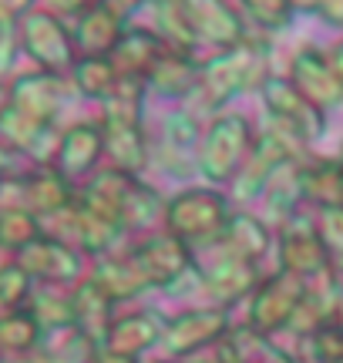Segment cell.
Masks as SVG:
<instances>
[{"label":"cell","instance_id":"9","mask_svg":"<svg viewBox=\"0 0 343 363\" xmlns=\"http://www.w3.org/2000/svg\"><path fill=\"white\" fill-rule=\"evenodd\" d=\"M276 256L279 269L293 272L303 283H313V279L330 272V252H327V246H323V239L317 233V219L303 208L293 212L290 219L279 225Z\"/></svg>","mask_w":343,"mask_h":363},{"label":"cell","instance_id":"13","mask_svg":"<svg viewBox=\"0 0 343 363\" xmlns=\"http://www.w3.org/2000/svg\"><path fill=\"white\" fill-rule=\"evenodd\" d=\"M125 256L135 262V269L142 272L148 289H159V293L169 289L192 266V249L169 233L142 235L138 242H132V246L125 249Z\"/></svg>","mask_w":343,"mask_h":363},{"label":"cell","instance_id":"26","mask_svg":"<svg viewBox=\"0 0 343 363\" xmlns=\"http://www.w3.org/2000/svg\"><path fill=\"white\" fill-rule=\"evenodd\" d=\"M296 185H300V202L303 206L333 208L343 202V169L337 158H313V162H300L296 172Z\"/></svg>","mask_w":343,"mask_h":363},{"label":"cell","instance_id":"10","mask_svg":"<svg viewBox=\"0 0 343 363\" xmlns=\"http://www.w3.org/2000/svg\"><path fill=\"white\" fill-rule=\"evenodd\" d=\"M306 145H300L293 135L279 128H269L263 135H256V142L249 148V158L242 162V169H239L236 182H232V189H236V199L242 202H256L263 189L269 185V179L276 175L286 162H300V152H303Z\"/></svg>","mask_w":343,"mask_h":363},{"label":"cell","instance_id":"39","mask_svg":"<svg viewBox=\"0 0 343 363\" xmlns=\"http://www.w3.org/2000/svg\"><path fill=\"white\" fill-rule=\"evenodd\" d=\"M317 13L327 21V24H337L343 27V0H320Z\"/></svg>","mask_w":343,"mask_h":363},{"label":"cell","instance_id":"38","mask_svg":"<svg viewBox=\"0 0 343 363\" xmlns=\"http://www.w3.org/2000/svg\"><path fill=\"white\" fill-rule=\"evenodd\" d=\"M242 4L263 27H286L293 17L290 0H242Z\"/></svg>","mask_w":343,"mask_h":363},{"label":"cell","instance_id":"27","mask_svg":"<svg viewBox=\"0 0 343 363\" xmlns=\"http://www.w3.org/2000/svg\"><path fill=\"white\" fill-rule=\"evenodd\" d=\"M71 313H74V330L101 350V343L108 337V326L115 320V303L101 289H94L88 279H81L71 289Z\"/></svg>","mask_w":343,"mask_h":363},{"label":"cell","instance_id":"46","mask_svg":"<svg viewBox=\"0 0 343 363\" xmlns=\"http://www.w3.org/2000/svg\"><path fill=\"white\" fill-rule=\"evenodd\" d=\"M293 363H320V360H313L310 353H303V357H293Z\"/></svg>","mask_w":343,"mask_h":363},{"label":"cell","instance_id":"37","mask_svg":"<svg viewBox=\"0 0 343 363\" xmlns=\"http://www.w3.org/2000/svg\"><path fill=\"white\" fill-rule=\"evenodd\" d=\"M310 343V357L320 363H343V326L337 320H330L327 326H320Z\"/></svg>","mask_w":343,"mask_h":363},{"label":"cell","instance_id":"8","mask_svg":"<svg viewBox=\"0 0 343 363\" xmlns=\"http://www.w3.org/2000/svg\"><path fill=\"white\" fill-rule=\"evenodd\" d=\"M259 94H263V108L269 125L279 131L293 135L300 145H313L317 138H323L327 131V111H320L317 104H310L293 88L290 78H269L259 84Z\"/></svg>","mask_w":343,"mask_h":363},{"label":"cell","instance_id":"45","mask_svg":"<svg viewBox=\"0 0 343 363\" xmlns=\"http://www.w3.org/2000/svg\"><path fill=\"white\" fill-rule=\"evenodd\" d=\"M182 363H215L209 357V353H198V357H192V360H182Z\"/></svg>","mask_w":343,"mask_h":363},{"label":"cell","instance_id":"23","mask_svg":"<svg viewBox=\"0 0 343 363\" xmlns=\"http://www.w3.org/2000/svg\"><path fill=\"white\" fill-rule=\"evenodd\" d=\"M84 279H88L94 289H101L115 306H118V303H128V299H138L142 293H148V283L142 279V272L135 269V262L128 259L125 252L98 256Z\"/></svg>","mask_w":343,"mask_h":363},{"label":"cell","instance_id":"22","mask_svg":"<svg viewBox=\"0 0 343 363\" xmlns=\"http://www.w3.org/2000/svg\"><path fill=\"white\" fill-rule=\"evenodd\" d=\"M24 199L27 212L38 216L40 222L61 216L74 199H78V185L67 182L57 169H30L24 172Z\"/></svg>","mask_w":343,"mask_h":363},{"label":"cell","instance_id":"48","mask_svg":"<svg viewBox=\"0 0 343 363\" xmlns=\"http://www.w3.org/2000/svg\"><path fill=\"white\" fill-rule=\"evenodd\" d=\"M337 162H340V169H343V145H340V155H337Z\"/></svg>","mask_w":343,"mask_h":363},{"label":"cell","instance_id":"31","mask_svg":"<svg viewBox=\"0 0 343 363\" xmlns=\"http://www.w3.org/2000/svg\"><path fill=\"white\" fill-rule=\"evenodd\" d=\"M145 81L138 78H118L115 88L108 91L105 98L98 101L101 108V118L98 121H118V125H142V115H145Z\"/></svg>","mask_w":343,"mask_h":363},{"label":"cell","instance_id":"47","mask_svg":"<svg viewBox=\"0 0 343 363\" xmlns=\"http://www.w3.org/2000/svg\"><path fill=\"white\" fill-rule=\"evenodd\" d=\"M333 320L343 326V296H340V306H337V316H333Z\"/></svg>","mask_w":343,"mask_h":363},{"label":"cell","instance_id":"34","mask_svg":"<svg viewBox=\"0 0 343 363\" xmlns=\"http://www.w3.org/2000/svg\"><path fill=\"white\" fill-rule=\"evenodd\" d=\"M47 128V125H38V121H30L27 115H21L17 108H7L4 115H0V152L11 158H24L27 148L34 145L40 131Z\"/></svg>","mask_w":343,"mask_h":363},{"label":"cell","instance_id":"5","mask_svg":"<svg viewBox=\"0 0 343 363\" xmlns=\"http://www.w3.org/2000/svg\"><path fill=\"white\" fill-rule=\"evenodd\" d=\"M229 326H232V320H229V310H223V306H209V303L206 306H185V310L165 316L159 347L175 363L192 360L209 347H215Z\"/></svg>","mask_w":343,"mask_h":363},{"label":"cell","instance_id":"21","mask_svg":"<svg viewBox=\"0 0 343 363\" xmlns=\"http://www.w3.org/2000/svg\"><path fill=\"white\" fill-rule=\"evenodd\" d=\"M101 138H105L108 169L125 172V175H142L148 169V162H152V138L145 135V125L101 121Z\"/></svg>","mask_w":343,"mask_h":363},{"label":"cell","instance_id":"44","mask_svg":"<svg viewBox=\"0 0 343 363\" xmlns=\"http://www.w3.org/2000/svg\"><path fill=\"white\" fill-rule=\"evenodd\" d=\"M293 7H303V11H317L320 7V0H290Z\"/></svg>","mask_w":343,"mask_h":363},{"label":"cell","instance_id":"19","mask_svg":"<svg viewBox=\"0 0 343 363\" xmlns=\"http://www.w3.org/2000/svg\"><path fill=\"white\" fill-rule=\"evenodd\" d=\"M162 326H165V313H159V310L115 313L101 350L125 353V357H135V360H138L142 353H148L152 347H159Z\"/></svg>","mask_w":343,"mask_h":363},{"label":"cell","instance_id":"40","mask_svg":"<svg viewBox=\"0 0 343 363\" xmlns=\"http://www.w3.org/2000/svg\"><path fill=\"white\" fill-rule=\"evenodd\" d=\"M94 363H142V360H135V357H125V353L98 350V357H94Z\"/></svg>","mask_w":343,"mask_h":363},{"label":"cell","instance_id":"11","mask_svg":"<svg viewBox=\"0 0 343 363\" xmlns=\"http://www.w3.org/2000/svg\"><path fill=\"white\" fill-rule=\"evenodd\" d=\"M303 293H306V283L296 279L293 272L276 269L273 276H263L249 296L246 326H252L259 337H276V333H283V330L290 326Z\"/></svg>","mask_w":343,"mask_h":363},{"label":"cell","instance_id":"6","mask_svg":"<svg viewBox=\"0 0 343 363\" xmlns=\"http://www.w3.org/2000/svg\"><path fill=\"white\" fill-rule=\"evenodd\" d=\"M192 262L198 269V296L209 299V306H223V310H229L239 299H249L263 279L259 266L225 256L215 242L192 249Z\"/></svg>","mask_w":343,"mask_h":363},{"label":"cell","instance_id":"14","mask_svg":"<svg viewBox=\"0 0 343 363\" xmlns=\"http://www.w3.org/2000/svg\"><path fill=\"white\" fill-rule=\"evenodd\" d=\"M105 162V138H101V121H74L61 131L57 138V155L54 169L67 182L84 185L91 179L98 165Z\"/></svg>","mask_w":343,"mask_h":363},{"label":"cell","instance_id":"36","mask_svg":"<svg viewBox=\"0 0 343 363\" xmlns=\"http://www.w3.org/2000/svg\"><path fill=\"white\" fill-rule=\"evenodd\" d=\"M30 293H34V283L27 279V272H21L13 262L0 266V316L13 310H24Z\"/></svg>","mask_w":343,"mask_h":363},{"label":"cell","instance_id":"43","mask_svg":"<svg viewBox=\"0 0 343 363\" xmlns=\"http://www.w3.org/2000/svg\"><path fill=\"white\" fill-rule=\"evenodd\" d=\"M0 363H38V357H0Z\"/></svg>","mask_w":343,"mask_h":363},{"label":"cell","instance_id":"20","mask_svg":"<svg viewBox=\"0 0 343 363\" xmlns=\"http://www.w3.org/2000/svg\"><path fill=\"white\" fill-rule=\"evenodd\" d=\"M215 246L223 249L225 256H232V259H242V262H249V266H259V262L266 259L269 246H273V229H269L256 212L239 208V212L229 216L225 229L219 233V239H215Z\"/></svg>","mask_w":343,"mask_h":363},{"label":"cell","instance_id":"3","mask_svg":"<svg viewBox=\"0 0 343 363\" xmlns=\"http://www.w3.org/2000/svg\"><path fill=\"white\" fill-rule=\"evenodd\" d=\"M256 142L252 125L239 111H219L209 118V125L202 128L196 145V172L215 189L225 182H236L242 162L249 158V148Z\"/></svg>","mask_w":343,"mask_h":363},{"label":"cell","instance_id":"35","mask_svg":"<svg viewBox=\"0 0 343 363\" xmlns=\"http://www.w3.org/2000/svg\"><path fill=\"white\" fill-rule=\"evenodd\" d=\"M44 233L40 229V219L30 216L27 208H13V212H0V249L4 252H21L24 246H30L38 235Z\"/></svg>","mask_w":343,"mask_h":363},{"label":"cell","instance_id":"32","mask_svg":"<svg viewBox=\"0 0 343 363\" xmlns=\"http://www.w3.org/2000/svg\"><path fill=\"white\" fill-rule=\"evenodd\" d=\"M40 340L44 333L27 306L0 316V357H30L40 350Z\"/></svg>","mask_w":343,"mask_h":363},{"label":"cell","instance_id":"18","mask_svg":"<svg viewBox=\"0 0 343 363\" xmlns=\"http://www.w3.org/2000/svg\"><path fill=\"white\" fill-rule=\"evenodd\" d=\"M198 118L196 111H189V104L182 108H172L169 115L162 118V131H159V165L169 175H185L189 169H196V152L198 145Z\"/></svg>","mask_w":343,"mask_h":363},{"label":"cell","instance_id":"15","mask_svg":"<svg viewBox=\"0 0 343 363\" xmlns=\"http://www.w3.org/2000/svg\"><path fill=\"white\" fill-rule=\"evenodd\" d=\"M21 44L24 51L40 65V71H51V74H64L74 67L78 54H74V44H71V34L64 27L51 21L47 13H34L24 21V30H21Z\"/></svg>","mask_w":343,"mask_h":363},{"label":"cell","instance_id":"25","mask_svg":"<svg viewBox=\"0 0 343 363\" xmlns=\"http://www.w3.org/2000/svg\"><path fill=\"white\" fill-rule=\"evenodd\" d=\"M182 17L189 30H196L198 38L215 40L223 48H236L242 40V27H239L236 13L223 0H182Z\"/></svg>","mask_w":343,"mask_h":363},{"label":"cell","instance_id":"17","mask_svg":"<svg viewBox=\"0 0 343 363\" xmlns=\"http://www.w3.org/2000/svg\"><path fill=\"white\" fill-rule=\"evenodd\" d=\"M61 104H64L61 74L34 71V74L11 81V108H17L21 115H27L38 125H54L61 115Z\"/></svg>","mask_w":343,"mask_h":363},{"label":"cell","instance_id":"42","mask_svg":"<svg viewBox=\"0 0 343 363\" xmlns=\"http://www.w3.org/2000/svg\"><path fill=\"white\" fill-rule=\"evenodd\" d=\"M51 4L57 7V11H78L84 0H51Z\"/></svg>","mask_w":343,"mask_h":363},{"label":"cell","instance_id":"50","mask_svg":"<svg viewBox=\"0 0 343 363\" xmlns=\"http://www.w3.org/2000/svg\"><path fill=\"white\" fill-rule=\"evenodd\" d=\"M340 206H343V202H340Z\"/></svg>","mask_w":343,"mask_h":363},{"label":"cell","instance_id":"30","mask_svg":"<svg viewBox=\"0 0 343 363\" xmlns=\"http://www.w3.org/2000/svg\"><path fill=\"white\" fill-rule=\"evenodd\" d=\"M74 289V286H71ZM71 289H57V286H34V293L27 299V310L38 320L40 333H61L74 326V313H71Z\"/></svg>","mask_w":343,"mask_h":363},{"label":"cell","instance_id":"24","mask_svg":"<svg viewBox=\"0 0 343 363\" xmlns=\"http://www.w3.org/2000/svg\"><path fill=\"white\" fill-rule=\"evenodd\" d=\"M165 51H172V48L159 34H152V30H125L118 38V44H115V51L108 54V61L115 65L118 78L145 81L148 71L159 65V57Z\"/></svg>","mask_w":343,"mask_h":363},{"label":"cell","instance_id":"28","mask_svg":"<svg viewBox=\"0 0 343 363\" xmlns=\"http://www.w3.org/2000/svg\"><path fill=\"white\" fill-rule=\"evenodd\" d=\"M145 88L159 91L162 98H169V101H185L198 88V65H192L189 54L182 51H165L159 57V65L148 71Z\"/></svg>","mask_w":343,"mask_h":363},{"label":"cell","instance_id":"2","mask_svg":"<svg viewBox=\"0 0 343 363\" xmlns=\"http://www.w3.org/2000/svg\"><path fill=\"white\" fill-rule=\"evenodd\" d=\"M229 216L232 208L225 192H219L215 185H189L165 199L162 222H165V233L182 239L189 249H202L219 239Z\"/></svg>","mask_w":343,"mask_h":363},{"label":"cell","instance_id":"29","mask_svg":"<svg viewBox=\"0 0 343 363\" xmlns=\"http://www.w3.org/2000/svg\"><path fill=\"white\" fill-rule=\"evenodd\" d=\"M121 34H125V30H121V17H115V13L101 4V7H91V11L81 17L71 44H74V54H78V57H108V54L115 51V44H118Z\"/></svg>","mask_w":343,"mask_h":363},{"label":"cell","instance_id":"41","mask_svg":"<svg viewBox=\"0 0 343 363\" xmlns=\"http://www.w3.org/2000/svg\"><path fill=\"white\" fill-rule=\"evenodd\" d=\"M327 57H330V67L337 71V78H340V84H343V40L333 48L330 54H327Z\"/></svg>","mask_w":343,"mask_h":363},{"label":"cell","instance_id":"33","mask_svg":"<svg viewBox=\"0 0 343 363\" xmlns=\"http://www.w3.org/2000/svg\"><path fill=\"white\" fill-rule=\"evenodd\" d=\"M71 81H74V88H78L88 101L98 104L108 91L115 88L118 71H115V65H111L108 57H78L74 67H71Z\"/></svg>","mask_w":343,"mask_h":363},{"label":"cell","instance_id":"16","mask_svg":"<svg viewBox=\"0 0 343 363\" xmlns=\"http://www.w3.org/2000/svg\"><path fill=\"white\" fill-rule=\"evenodd\" d=\"M290 81L306 101L317 104L320 111H330V108H340L343 104L340 78H337V71L330 67V57L323 51H317V48H303V51L293 57Z\"/></svg>","mask_w":343,"mask_h":363},{"label":"cell","instance_id":"12","mask_svg":"<svg viewBox=\"0 0 343 363\" xmlns=\"http://www.w3.org/2000/svg\"><path fill=\"white\" fill-rule=\"evenodd\" d=\"M13 266L27 272V279L34 286H57V289H71L84 279V256L64 246L61 239L40 233L30 246L13 252Z\"/></svg>","mask_w":343,"mask_h":363},{"label":"cell","instance_id":"7","mask_svg":"<svg viewBox=\"0 0 343 363\" xmlns=\"http://www.w3.org/2000/svg\"><path fill=\"white\" fill-rule=\"evenodd\" d=\"M40 229L44 235H54V239H61L64 246H71L74 252L81 256H108L115 242L121 239V229L111 222V216H105L98 206H91L88 199H78L71 202V206L61 212V216H54V219L40 222Z\"/></svg>","mask_w":343,"mask_h":363},{"label":"cell","instance_id":"49","mask_svg":"<svg viewBox=\"0 0 343 363\" xmlns=\"http://www.w3.org/2000/svg\"><path fill=\"white\" fill-rule=\"evenodd\" d=\"M155 363H175V360H155Z\"/></svg>","mask_w":343,"mask_h":363},{"label":"cell","instance_id":"4","mask_svg":"<svg viewBox=\"0 0 343 363\" xmlns=\"http://www.w3.org/2000/svg\"><path fill=\"white\" fill-rule=\"evenodd\" d=\"M266 74V57L259 48L249 44H236L223 51L219 57H212L209 65H198V88L196 94L202 98V104L215 115V108L229 104L236 94L249 88H259Z\"/></svg>","mask_w":343,"mask_h":363},{"label":"cell","instance_id":"1","mask_svg":"<svg viewBox=\"0 0 343 363\" xmlns=\"http://www.w3.org/2000/svg\"><path fill=\"white\" fill-rule=\"evenodd\" d=\"M78 192L105 216H111L121 235L148 233L155 222H162V212H165V199L155 185L115 169H98L84 185H78Z\"/></svg>","mask_w":343,"mask_h":363}]
</instances>
